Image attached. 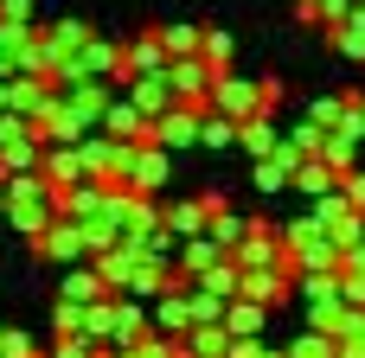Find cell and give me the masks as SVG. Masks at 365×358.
I'll use <instances>...</instances> for the list:
<instances>
[]
</instances>
